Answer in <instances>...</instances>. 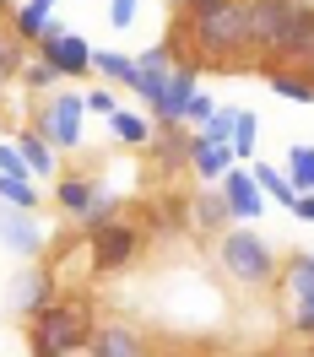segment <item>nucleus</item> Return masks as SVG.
Segmentation results:
<instances>
[{"label": "nucleus", "instance_id": "f257e3e1", "mask_svg": "<svg viewBox=\"0 0 314 357\" xmlns=\"http://www.w3.org/2000/svg\"><path fill=\"white\" fill-rule=\"evenodd\" d=\"M190 27V60L195 66H223V70H244L255 54H249V22H244V0H227L217 6L211 17L201 22H184Z\"/></svg>", "mask_w": 314, "mask_h": 357}, {"label": "nucleus", "instance_id": "f03ea898", "mask_svg": "<svg viewBox=\"0 0 314 357\" xmlns=\"http://www.w3.org/2000/svg\"><path fill=\"white\" fill-rule=\"evenodd\" d=\"M217 266H223V276L233 287H244V292H266V287L282 282V255L249 222H233L223 238H217Z\"/></svg>", "mask_w": 314, "mask_h": 357}, {"label": "nucleus", "instance_id": "7ed1b4c3", "mask_svg": "<svg viewBox=\"0 0 314 357\" xmlns=\"http://www.w3.org/2000/svg\"><path fill=\"white\" fill-rule=\"evenodd\" d=\"M27 325H38V331L49 335V352H54V357H76V352H87V347H92L98 314H92L87 292H60V298H54L38 319H27Z\"/></svg>", "mask_w": 314, "mask_h": 357}, {"label": "nucleus", "instance_id": "20e7f679", "mask_svg": "<svg viewBox=\"0 0 314 357\" xmlns=\"http://www.w3.org/2000/svg\"><path fill=\"white\" fill-rule=\"evenodd\" d=\"M147 255V233L125 217H109V222L87 227V266L92 276H125Z\"/></svg>", "mask_w": 314, "mask_h": 357}, {"label": "nucleus", "instance_id": "39448f33", "mask_svg": "<svg viewBox=\"0 0 314 357\" xmlns=\"http://www.w3.org/2000/svg\"><path fill=\"white\" fill-rule=\"evenodd\" d=\"M282 298H287V331L298 341H314V255L282 260Z\"/></svg>", "mask_w": 314, "mask_h": 357}, {"label": "nucleus", "instance_id": "423d86ee", "mask_svg": "<svg viewBox=\"0 0 314 357\" xmlns=\"http://www.w3.org/2000/svg\"><path fill=\"white\" fill-rule=\"evenodd\" d=\"M33 54H38V60L60 76V82H82V76H92V44H82V38L60 22V17H54V22H49V33L33 44Z\"/></svg>", "mask_w": 314, "mask_h": 357}, {"label": "nucleus", "instance_id": "0eeeda50", "mask_svg": "<svg viewBox=\"0 0 314 357\" xmlns=\"http://www.w3.org/2000/svg\"><path fill=\"white\" fill-rule=\"evenodd\" d=\"M292 6H298V0H244L249 54H255V66H260V60H276V49H282V38H287V22H292Z\"/></svg>", "mask_w": 314, "mask_h": 357}, {"label": "nucleus", "instance_id": "6e6552de", "mask_svg": "<svg viewBox=\"0 0 314 357\" xmlns=\"http://www.w3.org/2000/svg\"><path fill=\"white\" fill-rule=\"evenodd\" d=\"M82 119H87L82 92H54V98H44V109H38V125H33V130L44 135L54 152H76V146H82Z\"/></svg>", "mask_w": 314, "mask_h": 357}, {"label": "nucleus", "instance_id": "1a4fd4ad", "mask_svg": "<svg viewBox=\"0 0 314 357\" xmlns=\"http://www.w3.org/2000/svg\"><path fill=\"white\" fill-rule=\"evenodd\" d=\"M179 33H184V27H174L163 44H152L141 60H135V87L130 92L147 103V109H157V98H163V87H168V70L179 66Z\"/></svg>", "mask_w": 314, "mask_h": 357}, {"label": "nucleus", "instance_id": "9d476101", "mask_svg": "<svg viewBox=\"0 0 314 357\" xmlns=\"http://www.w3.org/2000/svg\"><path fill=\"white\" fill-rule=\"evenodd\" d=\"M0 244L11 249L17 260H38V255H44L38 211H22V206H6V201H0Z\"/></svg>", "mask_w": 314, "mask_h": 357}, {"label": "nucleus", "instance_id": "9b49d317", "mask_svg": "<svg viewBox=\"0 0 314 357\" xmlns=\"http://www.w3.org/2000/svg\"><path fill=\"white\" fill-rule=\"evenodd\" d=\"M60 298V282H54V266H22L17 276V287H11V309L22 314V319H38Z\"/></svg>", "mask_w": 314, "mask_h": 357}, {"label": "nucleus", "instance_id": "f8f14e48", "mask_svg": "<svg viewBox=\"0 0 314 357\" xmlns=\"http://www.w3.org/2000/svg\"><path fill=\"white\" fill-rule=\"evenodd\" d=\"M201 92V66L195 60H179V66L168 70V87H163V98H157L152 119L157 125H184V103Z\"/></svg>", "mask_w": 314, "mask_h": 357}, {"label": "nucleus", "instance_id": "ddd939ff", "mask_svg": "<svg viewBox=\"0 0 314 357\" xmlns=\"http://www.w3.org/2000/svg\"><path fill=\"white\" fill-rule=\"evenodd\" d=\"M217 190H223L233 222H260V217H266V195H260V184H255V174H249V168H239V162H233Z\"/></svg>", "mask_w": 314, "mask_h": 357}, {"label": "nucleus", "instance_id": "4468645a", "mask_svg": "<svg viewBox=\"0 0 314 357\" xmlns=\"http://www.w3.org/2000/svg\"><path fill=\"white\" fill-rule=\"evenodd\" d=\"M266 66V60H260ZM271 66H314V0H298L292 6V22H287V38L276 49Z\"/></svg>", "mask_w": 314, "mask_h": 357}, {"label": "nucleus", "instance_id": "2eb2a0df", "mask_svg": "<svg viewBox=\"0 0 314 357\" xmlns=\"http://www.w3.org/2000/svg\"><path fill=\"white\" fill-rule=\"evenodd\" d=\"M92 352H98V357H157V352H152V335L141 331V325H125V319L98 325Z\"/></svg>", "mask_w": 314, "mask_h": 357}, {"label": "nucleus", "instance_id": "dca6fc26", "mask_svg": "<svg viewBox=\"0 0 314 357\" xmlns=\"http://www.w3.org/2000/svg\"><path fill=\"white\" fill-rule=\"evenodd\" d=\"M147 157L157 162V174L184 178V168H190V125H157Z\"/></svg>", "mask_w": 314, "mask_h": 357}, {"label": "nucleus", "instance_id": "f3484780", "mask_svg": "<svg viewBox=\"0 0 314 357\" xmlns=\"http://www.w3.org/2000/svg\"><path fill=\"white\" fill-rule=\"evenodd\" d=\"M227 222H233V211H227L223 190L217 184H201V190H190V227L206 233V238H223Z\"/></svg>", "mask_w": 314, "mask_h": 357}, {"label": "nucleus", "instance_id": "a211bd4d", "mask_svg": "<svg viewBox=\"0 0 314 357\" xmlns=\"http://www.w3.org/2000/svg\"><path fill=\"white\" fill-rule=\"evenodd\" d=\"M190 227V190H168L147 206V238H168V233H184Z\"/></svg>", "mask_w": 314, "mask_h": 357}, {"label": "nucleus", "instance_id": "6ab92c4d", "mask_svg": "<svg viewBox=\"0 0 314 357\" xmlns=\"http://www.w3.org/2000/svg\"><path fill=\"white\" fill-rule=\"evenodd\" d=\"M239 157H233V146H217V141H206L201 130H190V174L206 178V184H223V174L233 168Z\"/></svg>", "mask_w": 314, "mask_h": 357}, {"label": "nucleus", "instance_id": "aec40b11", "mask_svg": "<svg viewBox=\"0 0 314 357\" xmlns=\"http://www.w3.org/2000/svg\"><path fill=\"white\" fill-rule=\"evenodd\" d=\"M260 76H266V87L276 92V98H287V103H314V70L309 66H260Z\"/></svg>", "mask_w": 314, "mask_h": 357}, {"label": "nucleus", "instance_id": "412c9836", "mask_svg": "<svg viewBox=\"0 0 314 357\" xmlns=\"http://www.w3.org/2000/svg\"><path fill=\"white\" fill-rule=\"evenodd\" d=\"M92 201H98V178L92 174H60L54 178V206L66 211L70 222H82L92 211Z\"/></svg>", "mask_w": 314, "mask_h": 357}, {"label": "nucleus", "instance_id": "4be33fe9", "mask_svg": "<svg viewBox=\"0 0 314 357\" xmlns=\"http://www.w3.org/2000/svg\"><path fill=\"white\" fill-rule=\"evenodd\" d=\"M11 141H17V152L27 157L33 178H60V152H54V146H49V141H44L38 130H17Z\"/></svg>", "mask_w": 314, "mask_h": 357}, {"label": "nucleus", "instance_id": "5701e85b", "mask_svg": "<svg viewBox=\"0 0 314 357\" xmlns=\"http://www.w3.org/2000/svg\"><path fill=\"white\" fill-rule=\"evenodd\" d=\"M54 6H60V0H22L17 17H11V33H17L22 44H38L49 33V22H54Z\"/></svg>", "mask_w": 314, "mask_h": 357}, {"label": "nucleus", "instance_id": "b1692460", "mask_svg": "<svg viewBox=\"0 0 314 357\" xmlns=\"http://www.w3.org/2000/svg\"><path fill=\"white\" fill-rule=\"evenodd\" d=\"M109 130H114V141L119 146H130V152H147L152 146V135H157V119L152 114H130V109H119L109 119Z\"/></svg>", "mask_w": 314, "mask_h": 357}, {"label": "nucleus", "instance_id": "393cba45", "mask_svg": "<svg viewBox=\"0 0 314 357\" xmlns=\"http://www.w3.org/2000/svg\"><path fill=\"white\" fill-rule=\"evenodd\" d=\"M92 70L109 82V87H135V54H125V49H92Z\"/></svg>", "mask_w": 314, "mask_h": 357}, {"label": "nucleus", "instance_id": "a878e982", "mask_svg": "<svg viewBox=\"0 0 314 357\" xmlns=\"http://www.w3.org/2000/svg\"><path fill=\"white\" fill-rule=\"evenodd\" d=\"M249 174H255V184H260V195H266V201L287 206V211H292V206H298V190H292L287 168H271V162H255Z\"/></svg>", "mask_w": 314, "mask_h": 357}, {"label": "nucleus", "instance_id": "bb28decb", "mask_svg": "<svg viewBox=\"0 0 314 357\" xmlns=\"http://www.w3.org/2000/svg\"><path fill=\"white\" fill-rule=\"evenodd\" d=\"M27 60H33V44H22L11 33V22H0V82H17Z\"/></svg>", "mask_w": 314, "mask_h": 357}, {"label": "nucleus", "instance_id": "cd10ccee", "mask_svg": "<svg viewBox=\"0 0 314 357\" xmlns=\"http://www.w3.org/2000/svg\"><path fill=\"white\" fill-rule=\"evenodd\" d=\"M287 178H292V190H298V195H314V146L298 141V146L287 152Z\"/></svg>", "mask_w": 314, "mask_h": 357}, {"label": "nucleus", "instance_id": "c85d7f7f", "mask_svg": "<svg viewBox=\"0 0 314 357\" xmlns=\"http://www.w3.org/2000/svg\"><path fill=\"white\" fill-rule=\"evenodd\" d=\"M260 152V119L255 109H239V125H233V157H255Z\"/></svg>", "mask_w": 314, "mask_h": 357}, {"label": "nucleus", "instance_id": "c756f323", "mask_svg": "<svg viewBox=\"0 0 314 357\" xmlns=\"http://www.w3.org/2000/svg\"><path fill=\"white\" fill-rule=\"evenodd\" d=\"M0 201H6V206H22V211H38L44 195H38L33 178H6V174H0Z\"/></svg>", "mask_w": 314, "mask_h": 357}, {"label": "nucleus", "instance_id": "7c9ffc66", "mask_svg": "<svg viewBox=\"0 0 314 357\" xmlns=\"http://www.w3.org/2000/svg\"><path fill=\"white\" fill-rule=\"evenodd\" d=\"M233 125H239V109H233V103H217V114L201 125V135L217 141V146H233Z\"/></svg>", "mask_w": 314, "mask_h": 357}, {"label": "nucleus", "instance_id": "2f4dec72", "mask_svg": "<svg viewBox=\"0 0 314 357\" xmlns=\"http://www.w3.org/2000/svg\"><path fill=\"white\" fill-rule=\"evenodd\" d=\"M82 103H87V114H98V119H114V114H119V98H114L109 82L87 87V92H82Z\"/></svg>", "mask_w": 314, "mask_h": 357}, {"label": "nucleus", "instance_id": "473e14b6", "mask_svg": "<svg viewBox=\"0 0 314 357\" xmlns=\"http://www.w3.org/2000/svg\"><path fill=\"white\" fill-rule=\"evenodd\" d=\"M17 82H22V92H49L54 82H60V76H54V70H49L38 54H33V60L22 66V76H17Z\"/></svg>", "mask_w": 314, "mask_h": 357}, {"label": "nucleus", "instance_id": "72a5a7b5", "mask_svg": "<svg viewBox=\"0 0 314 357\" xmlns=\"http://www.w3.org/2000/svg\"><path fill=\"white\" fill-rule=\"evenodd\" d=\"M211 114H217V98H211V92H195V98L184 103V125H190V130H201Z\"/></svg>", "mask_w": 314, "mask_h": 357}, {"label": "nucleus", "instance_id": "f704fd0d", "mask_svg": "<svg viewBox=\"0 0 314 357\" xmlns=\"http://www.w3.org/2000/svg\"><path fill=\"white\" fill-rule=\"evenodd\" d=\"M0 174H6V178H33L27 157L17 152V141H0Z\"/></svg>", "mask_w": 314, "mask_h": 357}, {"label": "nucleus", "instance_id": "c9c22d12", "mask_svg": "<svg viewBox=\"0 0 314 357\" xmlns=\"http://www.w3.org/2000/svg\"><path fill=\"white\" fill-rule=\"evenodd\" d=\"M135 17H141V0H109V22L119 27V33H130Z\"/></svg>", "mask_w": 314, "mask_h": 357}, {"label": "nucleus", "instance_id": "e433bc0d", "mask_svg": "<svg viewBox=\"0 0 314 357\" xmlns=\"http://www.w3.org/2000/svg\"><path fill=\"white\" fill-rule=\"evenodd\" d=\"M217 6H227V0H184V22H201V17H211Z\"/></svg>", "mask_w": 314, "mask_h": 357}, {"label": "nucleus", "instance_id": "4c0bfd02", "mask_svg": "<svg viewBox=\"0 0 314 357\" xmlns=\"http://www.w3.org/2000/svg\"><path fill=\"white\" fill-rule=\"evenodd\" d=\"M292 217H298V222H314V195H298V206H292Z\"/></svg>", "mask_w": 314, "mask_h": 357}, {"label": "nucleus", "instance_id": "58836bf2", "mask_svg": "<svg viewBox=\"0 0 314 357\" xmlns=\"http://www.w3.org/2000/svg\"><path fill=\"white\" fill-rule=\"evenodd\" d=\"M287 357H314V341H304V347H292Z\"/></svg>", "mask_w": 314, "mask_h": 357}, {"label": "nucleus", "instance_id": "ea45409f", "mask_svg": "<svg viewBox=\"0 0 314 357\" xmlns=\"http://www.w3.org/2000/svg\"><path fill=\"white\" fill-rule=\"evenodd\" d=\"M163 357H201V352H163Z\"/></svg>", "mask_w": 314, "mask_h": 357}, {"label": "nucleus", "instance_id": "a19ab883", "mask_svg": "<svg viewBox=\"0 0 314 357\" xmlns=\"http://www.w3.org/2000/svg\"><path fill=\"white\" fill-rule=\"evenodd\" d=\"M76 357H98V352H92V347H87V352H76Z\"/></svg>", "mask_w": 314, "mask_h": 357}, {"label": "nucleus", "instance_id": "79ce46f5", "mask_svg": "<svg viewBox=\"0 0 314 357\" xmlns=\"http://www.w3.org/2000/svg\"><path fill=\"white\" fill-rule=\"evenodd\" d=\"M309 70H314V66H309Z\"/></svg>", "mask_w": 314, "mask_h": 357}]
</instances>
